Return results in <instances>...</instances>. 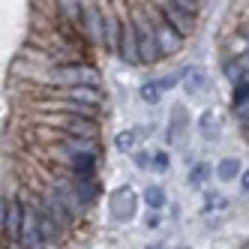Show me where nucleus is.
I'll list each match as a JSON object with an SVG mask.
<instances>
[{
    "instance_id": "obj_17",
    "label": "nucleus",
    "mask_w": 249,
    "mask_h": 249,
    "mask_svg": "<svg viewBox=\"0 0 249 249\" xmlns=\"http://www.w3.org/2000/svg\"><path fill=\"white\" fill-rule=\"evenodd\" d=\"M240 159H222V162L216 165V174H219V180H234V177L240 174Z\"/></svg>"
},
{
    "instance_id": "obj_24",
    "label": "nucleus",
    "mask_w": 249,
    "mask_h": 249,
    "mask_svg": "<svg viewBox=\"0 0 249 249\" xmlns=\"http://www.w3.org/2000/svg\"><path fill=\"white\" fill-rule=\"evenodd\" d=\"M228 204L225 195H216V192H207V210H222Z\"/></svg>"
},
{
    "instance_id": "obj_7",
    "label": "nucleus",
    "mask_w": 249,
    "mask_h": 249,
    "mask_svg": "<svg viewBox=\"0 0 249 249\" xmlns=\"http://www.w3.org/2000/svg\"><path fill=\"white\" fill-rule=\"evenodd\" d=\"M120 15V45H117V57L129 66H138V48H135V27L129 21L126 9H117Z\"/></svg>"
},
{
    "instance_id": "obj_10",
    "label": "nucleus",
    "mask_w": 249,
    "mask_h": 249,
    "mask_svg": "<svg viewBox=\"0 0 249 249\" xmlns=\"http://www.w3.org/2000/svg\"><path fill=\"white\" fill-rule=\"evenodd\" d=\"M117 45H120V15L117 12H105V21H102V48L117 54Z\"/></svg>"
},
{
    "instance_id": "obj_11",
    "label": "nucleus",
    "mask_w": 249,
    "mask_h": 249,
    "mask_svg": "<svg viewBox=\"0 0 249 249\" xmlns=\"http://www.w3.org/2000/svg\"><path fill=\"white\" fill-rule=\"evenodd\" d=\"M111 210H114V216L117 219H132V213H135V198H132V192L123 186V189H117V195L111 198Z\"/></svg>"
},
{
    "instance_id": "obj_9",
    "label": "nucleus",
    "mask_w": 249,
    "mask_h": 249,
    "mask_svg": "<svg viewBox=\"0 0 249 249\" xmlns=\"http://www.w3.org/2000/svg\"><path fill=\"white\" fill-rule=\"evenodd\" d=\"M33 210H36V231H39L42 243H54V240H60L63 225H60L54 216H51V213H48L42 204H33Z\"/></svg>"
},
{
    "instance_id": "obj_19",
    "label": "nucleus",
    "mask_w": 249,
    "mask_h": 249,
    "mask_svg": "<svg viewBox=\"0 0 249 249\" xmlns=\"http://www.w3.org/2000/svg\"><path fill=\"white\" fill-rule=\"evenodd\" d=\"M135 138H138V129H123V132H117V138H114V147H117L120 153H129V150L135 147Z\"/></svg>"
},
{
    "instance_id": "obj_5",
    "label": "nucleus",
    "mask_w": 249,
    "mask_h": 249,
    "mask_svg": "<svg viewBox=\"0 0 249 249\" xmlns=\"http://www.w3.org/2000/svg\"><path fill=\"white\" fill-rule=\"evenodd\" d=\"M48 189L57 195V201L66 207V213L72 216V222L84 213V204H81L78 192H75V183H72V177H69V174H57V177H51V186H48Z\"/></svg>"
},
{
    "instance_id": "obj_8",
    "label": "nucleus",
    "mask_w": 249,
    "mask_h": 249,
    "mask_svg": "<svg viewBox=\"0 0 249 249\" xmlns=\"http://www.w3.org/2000/svg\"><path fill=\"white\" fill-rule=\"evenodd\" d=\"M57 99H75L87 105H102V90L96 84H72V87H60Z\"/></svg>"
},
{
    "instance_id": "obj_12",
    "label": "nucleus",
    "mask_w": 249,
    "mask_h": 249,
    "mask_svg": "<svg viewBox=\"0 0 249 249\" xmlns=\"http://www.w3.org/2000/svg\"><path fill=\"white\" fill-rule=\"evenodd\" d=\"M18 225H21V198L6 201V216H3V228L12 240H18Z\"/></svg>"
},
{
    "instance_id": "obj_28",
    "label": "nucleus",
    "mask_w": 249,
    "mask_h": 249,
    "mask_svg": "<svg viewBox=\"0 0 249 249\" xmlns=\"http://www.w3.org/2000/svg\"><path fill=\"white\" fill-rule=\"evenodd\" d=\"M3 216H6V198L0 195V225H3Z\"/></svg>"
},
{
    "instance_id": "obj_4",
    "label": "nucleus",
    "mask_w": 249,
    "mask_h": 249,
    "mask_svg": "<svg viewBox=\"0 0 249 249\" xmlns=\"http://www.w3.org/2000/svg\"><path fill=\"white\" fill-rule=\"evenodd\" d=\"M102 21H105V9L96 3V0H81V30L90 45H99L102 48Z\"/></svg>"
},
{
    "instance_id": "obj_31",
    "label": "nucleus",
    "mask_w": 249,
    "mask_h": 249,
    "mask_svg": "<svg viewBox=\"0 0 249 249\" xmlns=\"http://www.w3.org/2000/svg\"><path fill=\"white\" fill-rule=\"evenodd\" d=\"M174 249H186V246H174Z\"/></svg>"
},
{
    "instance_id": "obj_23",
    "label": "nucleus",
    "mask_w": 249,
    "mask_h": 249,
    "mask_svg": "<svg viewBox=\"0 0 249 249\" xmlns=\"http://www.w3.org/2000/svg\"><path fill=\"white\" fill-rule=\"evenodd\" d=\"M249 93V87H246V81H240V84H234V108H246V96Z\"/></svg>"
},
{
    "instance_id": "obj_3",
    "label": "nucleus",
    "mask_w": 249,
    "mask_h": 249,
    "mask_svg": "<svg viewBox=\"0 0 249 249\" xmlns=\"http://www.w3.org/2000/svg\"><path fill=\"white\" fill-rule=\"evenodd\" d=\"M48 126H54L60 135H75V138H99V123L87 117H72V114H51L45 117Z\"/></svg>"
},
{
    "instance_id": "obj_26",
    "label": "nucleus",
    "mask_w": 249,
    "mask_h": 249,
    "mask_svg": "<svg viewBox=\"0 0 249 249\" xmlns=\"http://www.w3.org/2000/svg\"><path fill=\"white\" fill-rule=\"evenodd\" d=\"M135 165L138 168H147L150 165V153H135Z\"/></svg>"
},
{
    "instance_id": "obj_22",
    "label": "nucleus",
    "mask_w": 249,
    "mask_h": 249,
    "mask_svg": "<svg viewBox=\"0 0 249 249\" xmlns=\"http://www.w3.org/2000/svg\"><path fill=\"white\" fill-rule=\"evenodd\" d=\"M210 174H213V168H210L207 162H198V165H195V168L189 171V183H192V186H201Z\"/></svg>"
},
{
    "instance_id": "obj_21",
    "label": "nucleus",
    "mask_w": 249,
    "mask_h": 249,
    "mask_svg": "<svg viewBox=\"0 0 249 249\" xmlns=\"http://www.w3.org/2000/svg\"><path fill=\"white\" fill-rule=\"evenodd\" d=\"M141 99H144L147 105H159V99H162V90L156 87V81H147V84H141Z\"/></svg>"
},
{
    "instance_id": "obj_25",
    "label": "nucleus",
    "mask_w": 249,
    "mask_h": 249,
    "mask_svg": "<svg viewBox=\"0 0 249 249\" xmlns=\"http://www.w3.org/2000/svg\"><path fill=\"white\" fill-rule=\"evenodd\" d=\"M150 165H156V171H168V153H153Z\"/></svg>"
},
{
    "instance_id": "obj_20",
    "label": "nucleus",
    "mask_w": 249,
    "mask_h": 249,
    "mask_svg": "<svg viewBox=\"0 0 249 249\" xmlns=\"http://www.w3.org/2000/svg\"><path fill=\"white\" fill-rule=\"evenodd\" d=\"M144 201H147V207H153V210H159V207H165V192L159 189V186H147L144 189Z\"/></svg>"
},
{
    "instance_id": "obj_27",
    "label": "nucleus",
    "mask_w": 249,
    "mask_h": 249,
    "mask_svg": "<svg viewBox=\"0 0 249 249\" xmlns=\"http://www.w3.org/2000/svg\"><path fill=\"white\" fill-rule=\"evenodd\" d=\"M159 222H162V219H159V213H150V216H147V225H150V228H156Z\"/></svg>"
},
{
    "instance_id": "obj_18",
    "label": "nucleus",
    "mask_w": 249,
    "mask_h": 249,
    "mask_svg": "<svg viewBox=\"0 0 249 249\" xmlns=\"http://www.w3.org/2000/svg\"><path fill=\"white\" fill-rule=\"evenodd\" d=\"M222 126V117L216 120V111H204L201 114V120H198V129L207 135V138H213V135H216V129Z\"/></svg>"
},
{
    "instance_id": "obj_1",
    "label": "nucleus",
    "mask_w": 249,
    "mask_h": 249,
    "mask_svg": "<svg viewBox=\"0 0 249 249\" xmlns=\"http://www.w3.org/2000/svg\"><path fill=\"white\" fill-rule=\"evenodd\" d=\"M129 21L135 27V48H138V63H159L162 60V54H159V48H156V36H153V24L147 18V12L144 6H132L129 12Z\"/></svg>"
},
{
    "instance_id": "obj_6",
    "label": "nucleus",
    "mask_w": 249,
    "mask_h": 249,
    "mask_svg": "<svg viewBox=\"0 0 249 249\" xmlns=\"http://www.w3.org/2000/svg\"><path fill=\"white\" fill-rule=\"evenodd\" d=\"M60 162L69 168V177H96L99 168V153H63V150H51Z\"/></svg>"
},
{
    "instance_id": "obj_14",
    "label": "nucleus",
    "mask_w": 249,
    "mask_h": 249,
    "mask_svg": "<svg viewBox=\"0 0 249 249\" xmlns=\"http://www.w3.org/2000/svg\"><path fill=\"white\" fill-rule=\"evenodd\" d=\"M42 207H45V210H48V213H51V216H54V219H57V222H60L63 228H66V225H72V216H69V213H66V207H63V204L57 201V195L51 192V189H48V192L42 195Z\"/></svg>"
},
{
    "instance_id": "obj_15",
    "label": "nucleus",
    "mask_w": 249,
    "mask_h": 249,
    "mask_svg": "<svg viewBox=\"0 0 249 249\" xmlns=\"http://www.w3.org/2000/svg\"><path fill=\"white\" fill-rule=\"evenodd\" d=\"M180 81L186 84V93H198V90H204V87H207L204 69H195V66L183 69V72H180Z\"/></svg>"
},
{
    "instance_id": "obj_13",
    "label": "nucleus",
    "mask_w": 249,
    "mask_h": 249,
    "mask_svg": "<svg viewBox=\"0 0 249 249\" xmlns=\"http://www.w3.org/2000/svg\"><path fill=\"white\" fill-rule=\"evenodd\" d=\"M72 183H75V192H78V198H81L84 207L90 204V201H96V195H99L96 177H72Z\"/></svg>"
},
{
    "instance_id": "obj_2",
    "label": "nucleus",
    "mask_w": 249,
    "mask_h": 249,
    "mask_svg": "<svg viewBox=\"0 0 249 249\" xmlns=\"http://www.w3.org/2000/svg\"><path fill=\"white\" fill-rule=\"evenodd\" d=\"M42 84H54V87H72V84H96L99 72L93 66H78V63H60L45 75H33Z\"/></svg>"
},
{
    "instance_id": "obj_30",
    "label": "nucleus",
    "mask_w": 249,
    "mask_h": 249,
    "mask_svg": "<svg viewBox=\"0 0 249 249\" xmlns=\"http://www.w3.org/2000/svg\"><path fill=\"white\" fill-rule=\"evenodd\" d=\"M147 249H162V246H147Z\"/></svg>"
},
{
    "instance_id": "obj_29",
    "label": "nucleus",
    "mask_w": 249,
    "mask_h": 249,
    "mask_svg": "<svg viewBox=\"0 0 249 249\" xmlns=\"http://www.w3.org/2000/svg\"><path fill=\"white\" fill-rule=\"evenodd\" d=\"M237 177H240V186H243V192H246V189H249V174L243 171V174H237Z\"/></svg>"
},
{
    "instance_id": "obj_16",
    "label": "nucleus",
    "mask_w": 249,
    "mask_h": 249,
    "mask_svg": "<svg viewBox=\"0 0 249 249\" xmlns=\"http://www.w3.org/2000/svg\"><path fill=\"white\" fill-rule=\"evenodd\" d=\"M225 75L234 81V84H240V81H246V54L243 57H234L228 66H225Z\"/></svg>"
}]
</instances>
